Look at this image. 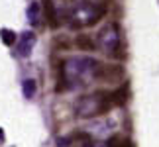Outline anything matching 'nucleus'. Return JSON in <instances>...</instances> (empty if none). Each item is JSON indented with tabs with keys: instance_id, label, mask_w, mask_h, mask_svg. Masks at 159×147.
<instances>
[{
	"instance_id": "f257e3e1",
	"label": "nucleus",
	"mask_w": 159,
	"mask_h": 147,
	"mask_svg": "<svg viewBox=\"0 0 159 147\" xmlns=\"http://www.w3.org/2000/svg\"><path fill=\"white\" fill-rule=\"evenodd\" d=\"M102 94H96V96H83L81 100L77 102V116L81 118H93V116H100L104 114L106 110L110 108V94L108 98H100Z\"/></svg>"
},
{
	"instance_id": "f03ea898",
	"label": "nucleus",
	"mask_w": 159,
	"mask_h": 147,
	"mask_svg": "<svg viewBox=\"0 0 159 147\" xmlns=\"http://www.w3.org/2000/svg\"><path fill=\"white\" fill-rule=\"evenodd\" d=\"M98 41H100V45L102 49H104L106 53L110 55H114V57H124L120 51H122V43H120V38H118V28L114 26H106L104 29L100 32L98 35Z\"/></svg>"
},
{
	"instance_id": "7ed1b4c3",
	"label": "nucleus",
	"mask_w": 159,
	"mask_h": 147,
	"mask_svg": "<svg viewBox=\"0 0 159 147\" xmlns=\"http://www.w3.org/2000/svg\"><path fill=\"white\" fill-rule=\"evenodd\" d=\"M93 77L98 78V81H120L124 77V71L122 67H110V65H102V63H94L93 67Z\"/></svg>"
},
{
	"instance_id": "20e7f679",
	"label": "nucleus",
	"mask_w": 159,
	"mask_h": 147,
	"mask_svg": "<svg viewBox=\"0 0 159 147\" xmlns=\"http://www.w3.org/2000/svg\"><path fill=\"white\" fill-rule=\"evenodd\" d=\"M35 43V35L34 32H24L20 38H18V53L22 55V57H28L30 51H32V47Z\"/></svg>"
},
{
	"instance_id": "39448f33",
	"label": "nucleus",
	"mask_w": 159,
	"mask_h": 147,
	"mask_svg": "<svg viewBox=\"0 0 159 147\" xmlns=\"http://www.w3.org/2000/svg\"><path fill=\"white\" fill-rule=\"evenodd\" d=\"M43 12H45V18L47 22H49L51 28H57L59 22H57V14H55V6L51 0H43Z\"/></svg>"
},
{
	"instance_id": "423d86ee",
	"label": "nucleus",
	"mask_w": 159,
	"mask_h": 147,
	"mask_svg": "<svg viewBox=\"0 0 159 147\" xmlns=\"http://www.w3.org/2000/svg\"><path fill=\"white\" fill-rule=\"evenodd\" d=\"M126 96H128V88H126V84H124V87H120L116 92L110 94V102H114V104H118V106H122V104H126Z\"/></svg>"
},
{
	"instance_id": "0eeeda50",
	"label": "nucleus",
	"mask_w": 159,
	"mask_h": 147,
	"mask_svg": "<svg viewBox=\"0 0 159 147\" xmlns=\"http://www.w3.org/2000/svg\"><path fill=\"white\" fill-rule=\"evenodd\" d=\"M77 47L83 49V51H93L94 49V41L89 38V35H77Z\"/></svg>"
},
{
	"instance_id": "6e6552de",
	"label": "nucleus",
	"mask_w": 159,
	"mask_h": 147,
	"mask_svg": "<svg viewBox=\"0 0 159 147\" xmlns=\"http://www.w3.org/2000/svg\"><path fill=\"white\" fill-rule=\"evenodd\" d=\"M106 147H132V143L128 141V139H124L122 136H112L108 139V145Z\"/></svg>"
},
{
	"instance_id": "1a4fd4ad",
	"label": "nucleus",
	"mask_w": 159,
	"mask_h": 147,
	"mask_svg": "<svg viewBox=\"0 0 159 147\" xmlns=\"http://www.w3.org/2000/svg\"><path fill=\"white\" fill-rule=\"evenodd\" d=\"M34 94H35V81L34 78H26V81H24V96L32 100Z\"/></svg>"
},
{
	"instance_id": "9d476101",
	"label": "nucleus",
	"mask_w": 159,
	"mask_h": 147,
	"mask_svg": "<svg viewBox=\"0 0 159 147\" xmlns=\"http://www.w3.org/2000/svg\"><path fill=\"white\" fill-rule=\"evenodd\" d=\"M0 38H2V41L6 45H12V43H16V33L12 32V29H0Z\"/></svg>"
},
{
	"instance_id": "9b49d317",
	"label": "nucleus",
	"mask_w": 159,
	"mask_h": 147,
	"mask_svg": "<svg viewBox=\"0 0 159 147\" xmlns=\"http://www.w3.org/2000/svg\"><path fill=\"white\" fill-rule=\"evenodd\" d=\"M28 16H30V22H35V18H38V6H35V4H32V6H30V10H28Z\"/></svg>"
},
{
	"instance_id": "f8f14e48",
	"label": "nucleus",
	"mask_w": 159,
	"mask_h": 147,
	"mask_svg": "<svg viewBox=\"0 0 159 147\" xmlns=\"http://www.w3.org/2000/svg\"><path fill=\"white\" fill-rule=\"evenodd\" d=\"M2 139H4V131L0 130V141H2Z\"/></svg>"
},
{
	"instance_id": "ddd939ff",
	"label": "nucleus",
	"mask_w": 159,
	"mask_h": 147,
	"mask_svg": "<svg viewBox=\"0 0 159 147\" xmlns=\"http://www.w3.org/2000/svg\"><path fill=\"white\" fill-rule=\"evenodd\" d=\"M94 147H104V145H94Z\"/></svg>"
}]
</instances>
